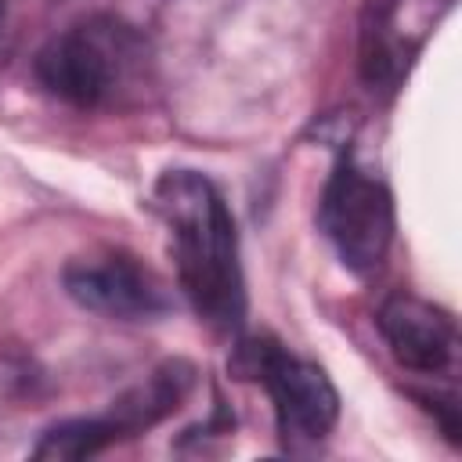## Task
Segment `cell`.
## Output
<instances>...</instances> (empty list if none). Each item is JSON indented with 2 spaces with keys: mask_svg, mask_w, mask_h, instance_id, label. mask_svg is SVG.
I'll use <instances>...</instances> for the list:
<instances>
[{
  "mask_svg": "<svg viewBox=\"0 0 462 462\" xmlns=\"http://www.w3.org/2000/svg\"><path fill=\"white\" fill-rule=\"evenodd\" d=\"M119 440V433L112 430V422L101 419H69L51 426L40 444L32 448L36 458H54V462H72V458H90L101 455L105 448H112Z\"/></svg>",
  "mask_w": 462,
  "mask_h": 462,
  "instance_id": "cell-9",
  "label": "cell"
},
{
  "mask_svg": "<svg viewBox=\"0 0 462 462\" xmlns=\"http://www.w3.org/2000/svg\"><path fill=\"white\" fill-rule=\"evenodd\" d=\"M419 36L401 29V0H372L361 25V72L372 87L393 83L411 61Z\"/></svg>",
  "mask_w": 462,
  "mask_h": 462,
  "instance_id": "cell-8",
  "label": "cell"
},
{
  "mask_svg": "<svg viewBox=\"0 0 462 462\" xmlns=\"http://www.w3.org/2000/svg\"><path fill=\"white\" fill-rule=\"evenodd\" d=\"M130 58L134 32L119 22L94 18L54 36L36 58V76L61 101L97 108L116 94L123 72L130 69Z\"/></svg>",
  "mask_w": 462,
  "mask_h": 462,
  "instance_id": "cell-3",
  "label": "cell"
},
{
  "mask_svg": "<svg viewBox=\"0 0 462 462\" xmlns=\"http://www.w3.org/2000/svg\"><path fill=\"white\" fill-rule=\"evenodd\" d=\"M152 202L170 227L177 278L195 314L231 332L245 318V278L235 217L217 184L195 170H170L155 180Z\"/></svg>",
  "mask_w": 462,
  "mask_h": 462,
  "instance_id": "cell-1",
  "label": "cell"
},
{
  "mask_svg": "<svg viewBox=\"0 0 462 462\" xmlns=\"http://www.w3.org/2000/svg\"><path fill=\"white\" fill-rule=\"evenodd\" d=\"M61 282L79 307L116 321H155L170 310L166 285L126 253L76 256Z\"/></svg>",
  "mask_w": 462,
  "mask_h": 462,
  "instance_id": "cell-5",
  "label": "cell"
},
{
  "mask_svg": "<svg viewBox=\"0 0 462 462\" xmlns=\"http://www.w3.org/2000/svg\"><path fill=\"white\" fill-rule=\"evenodd\" d=\"M0 22H4V0H0Z\"/></svg>",
  "mask_w": 462,
  "mask_h": 462,
  "instance_id": "cell-10",
  "label": "cell"
},
{
  "mask_svg": "<svg viewBox=\"0 0 462 462\" xmlns=\"http://www.w3.org/2000/svg\"><path fill=\"white\" fill-rule=\"evenodd\" d=\"M191 379H195L191 365L170 361V365H162L159 372H152L141 386L126 390V393L112 404V411H108L105 419L112 422V430L119 433V440L130 437V433H137V430H148V426H155L159 419H166L170 411L180 408V401H184L188 390H191Z\"/></svg>",
  "mask_w": 462,
  "mask_h": 462,
  "instance_id": "cell-7",
  "label": "cell"
},
{
  "mask_svg": "<svg viewBox=\"0 0 462 462\" xmlns=\"http://www.w3.org/2000/svg\"><path fill=\"white\" fill-rule=\"evenodd\" d=\"M393 361L419 375H440L455 365L458 328L448 310L433 307L422 296L397 292L379 307L375 318Z\"/></svg>",
  "mask_w": 462,
  "mask_h": 462,
  "instance_id": "cell-6",
  "label": "cell"
},
{
  "mask_svg": "<svg viewBox=\"0 0 462 462\" xmlns=\"http://www.w3.org/2000/svg\"><path fill=\"white\" fill-rule=\"evenodd\" d=\"M238 372L267 386L278 437L285 448H310L332 433L339 419V393L314 361L292 357L278 343L253 339V343H242Z\"/></svg>",
  "mask_w": 462,
  "mask_h": 462,
  "instance_id": "cell-2",
  "label": "cell"
},
{
  "mask_svg": "<svg viewBox=\"0 0 462 462\" xmlns=\"http://www.w3.org/2000/svg\"><path fill=\"white\" fill-rule=\"evenodd\" d=\"M318 220L354 274L379 271L393 242V199L383 180L368 177L354 162H339L321 191Z\"/></svg>",
  "mask_w": 462,
  "mask_h": 462,
  "instance_id": "cell-4",
  "label": "cell"
}]
</instances>
